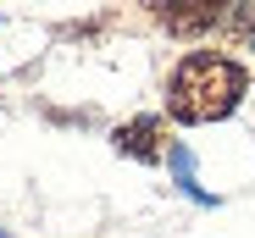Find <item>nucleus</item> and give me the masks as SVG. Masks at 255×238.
<instances>
[{
  "mask_svg": "<svg viewBox=\"0 0 255 238\" xmlns=\"http://www.w3.org/2000/svg\"><path fill=\"white\" fill-rule=\"evenodd\" d=\"M250 89V72L239 56H222V50H189L172 78H166V116L183 128H200V122H222V116L239 111Z\"/></svg>",
  "mask_w": 255,
  "mask_h": 238,
  "instance_id": "nucleus-1",
  "label": "nucleus"
},
{
  "mask_svg": "<svg viewBox=\"0 0 255 238\" xmlns=\"http://www.w3.org/2000/svg\"><path fill=\"white\" fill-rule=\"evenodd\" d=\"M111 144H117V155L150 166V161H161V155H166V122H161V116H133V122L111 128Z\"/></svg>",
  "mask_w": 255,
  "mask_h": 238,
  "instance_id": "nucleus-2",
  "label": "nucleus"
},
{
  "mask_svg": "<svg viewBox=\"0 0 255 238\" xmlns=\"http://www.w3.org/2000/svg\"><path fill=\"white\" fill-rule=\"evenodd\" d=\"M155 22H161L166 33H183V39H194V33L222 28V22H228V6H217V0H183V6H155Z\"/></svg>",
  "mask_w": 255,
  "mask_h": 238,
  "instance_id": "nucleus-3",
  "label": "nucleus"
},
{
  "mask_svg": "<svg viewBox=\"0 0 255 238\" xmlns=\"http://www.w3.org/2000/svg\"><path fill=\"white\" fill-rule=\"evenodd\" d=\"M166 161H172V177H178V188L189 194V200L217 205V200H211V194L200 188V177H194V155H189V144H166Z\"/></svg>",
  "mask_w": 255,
  "mask_h": 238,
  "instance_id": "nucleus-4",
  "label": "nucleus"
},
{
  "mask_svg": "<svg viewBox=\"0 0 255 238\" xmlns=\"http://www.w3.org/2000/svg\"><path fill=\"white\" fill-rule=\"evenodd\" d=\"M0 238H6V233H0Z\"/></svg>",
  "mask_w": 255,
  "mask_h": 238,
  "instance_id": "nucleus-5",
  "label": "nucleus"
}]
</instances>
